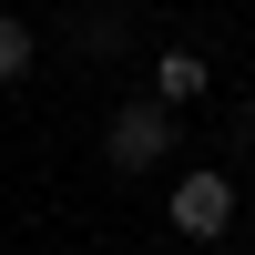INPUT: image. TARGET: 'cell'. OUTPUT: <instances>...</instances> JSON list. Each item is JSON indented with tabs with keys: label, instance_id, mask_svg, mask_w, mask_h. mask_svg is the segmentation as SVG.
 <instances>
[{
	"label": "cell",
	"instance_id": "2",
	"mask_svg": "<svg viewBox=\"0 0 255 255\" xmlns=\"http://www.w3.org/2000/svg\"><path fill=\"white\" fill-rule=\"evenodd\" d=\"M163 225H174L184 245H215L225 225H235V174H215V163H194V174L174 184V204H163Z\"/></svg>",
	"mask_w": 255,
	"mask_h": 255
},
{
	"label": "cell",
	"instance_id": "1",
	"mask_svg": "<svg viewBox=\"0 0 255 255\" xmlns=\"http://www.w3.org/2000/svg\"><path fill=\"white\" fill-rule=\"evenodd\" d=\"M174 143H184V113L163 92L113 102V123H102V163H113V174H153V163H174Z\"/></svg>",
	"mask_w": 255,
	"mask_h": 255
},
{
	"label": "cell",
	"instance_id": "4",
	"mask_svg": "<svg viewBox=\"0 0 255 255\" xmlns=\"http://www.w3.org/2000/svg\"><path fill=\"white\" fill-rule=\"evenodd\" d=\"M31 61H41V31H31L20 10H0V82H20Z\"/></svg>",
	"mask_w": 255,
	"mask_h": 255
},
{
	"label": "cell",
	"instance_id": "3",
	"mask_svg": "<svg viewBox=\"0 0 255 255\" xmlns=\"http://www.w3.org/2000/svg\"><path fill=\"white\" fill-rule=\"evenodd\" d=\"M153 92L174 102V113H194V102L215 92V61H204V51H184V41H174V51H153Z\"/></svg>",
	"mask_w": 255,
	"mask_h": 255
},
{
	"label": "cell",
	"instance_id": "5",
	"mask_svg": "<svg viewBox=\"0 0 255 255\" xmlns=\"http://www.w3.org/2000/svg\"><path fill=\"white\" fill-rule=\"evenodd\" d=\"M72 41H82L92 61H102V51H123V10H82V31H72Z\"/></svg>",
	"mask_w": 255,
	"mask_h": 255
}]
</instances>
